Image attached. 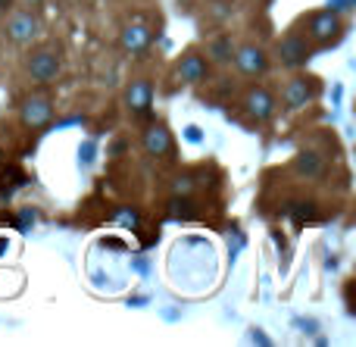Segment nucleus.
I'll use <instances>...</instances> for the list:
<instances>
[{
	"label": "nucleus",
	"instance_id": "f257e3e1",
	"mask_svg": "<svg viewBox=\"0 0 356 347\" xmlns=\"http://www.w3.org/2000/svg\"><path fill=\"white\" fill-rule=\"evenodd\" d=\"M275 56H278V63H282V66L303 69L309 63V56H313V47H309V41L303 35L291 31V35H284L282 41L275 44Z\"/></svg>",
	"mask_w": 356,
	"mask_h": 347
},
{
	"label": "nucleus",
	"instance_id": "f03ea898",
	"mask_svg": "<svg viewBox=\"0 0 356 347\" xmlns=\"http://www.w3.org/2000/svg\"><path fill=\"white\" fill-rule=\"evenodd\" d=\"M232 60L238 66V72L247 75V79H259V75L269 72V54L259 44H241V47H234Z\"/></svg>",
	"mask_w": 356,
	"mask_h": 347
},
{
	"label": "nucleus",
	"instance_id": "7ed1b4c3",
	"mask_svg": "<svg viewBox=\"0 0 356 347\" xmlns=\"http://www.w3.org/2000/svg\"><path fill=\"white\" fill-rule=\"evenodd\" d=\"M6 41L10 44H31L38 35H41V19L29 10H19L6 19V29H3Z\"/></svg>",
	"mask_w": 356,
	"mask_h": 347
},
{
	"label": "nucleus",
	"instance_id": "20e7f679",
	"mask_svg": "<svg viewBox=\"0 0 356 347\" xmlns=\"http://www.w3.org/2000/svg\"><path fill=\"white\" fill-rule=\"evenodd\" d=\"M244 110H247V116L253 119L257 125H263V122H269L272 116H275V110H278V100H275V94L269 91V88H263V85H253L250 91L244 94Z\"/></svg>",
	"mask_w": 356,
	"mask_h": 347
},
{
	"label": "nucleus",
	"instance_id": "39448f33",
	"mask_svg": "<svg viewBox=\"0 0 356 347\" xmlns=\"http://www.w3.org/2000/svg\"><path fill=\"white\" fill-rule=\"evenodd\" d=\"M316 94H319V88H316L313 79L294 75V79L282 88V104L288 106V110H307V106L316 100Z\"/></svg>",
	"mask_w": 356,
	"mask_h": 347
},
{
	"label": "nucleus",
	"instance_id": "423d86ee",
	"mask_svg": "<svg viewBox=\"0 0 356 347\" xmlns=\"http://www.w3.org/2000/svg\"><path fill=\"white\" fill-rule=\"evenodd\" d=\"M19 116H22L25 129H44L54 119V100L44 97V94H35V97H25L22 106H19Z\"/></svg>",
	"mask_w": 356,
	"mask_h": 347
},
{
	"label": "nucleus",
	"instance_id": "0eeeda50",
	"mask_svg": "<svg viewBox=\"0 0 356 347\" xmlns=\"http://www.w3.org/2000/svg\"><path fill=\"white\" fill-rule=\"evenodd\" d=\"M344 25H341V16L334 10H322V13H313L309 16V31L307 35L313 38L316 44H332L341 38Z\"/></svg>",
	"mask_w": 356,
	"mask_h": 347
},
{
	"label": "nucleus",
	"instance_id": "6e6552de",
	"mask_svg": "<svg viewBox=\"0 0 356 347\" xmlns=\"http://www.w3.org/2000/svg\"><path fill=\"white\" fill-rule=\"evenodd\" d=\"M125 106L135 119H147L154 110V85L147 79H135L125 88Z\"/></svg>",
	"mask_w": 356,
	"mask_h": 347
},
{
	"label": "nucleus",
	"instance_id": "1a4fd4ad",
	"mask_svg": "<svg viewBox=\"0 0 356 347\" xmlns=\"http://www.w3.org/2000/svg\"><path fill=\"white\" fill-rule=\"evenodd\" d=\"M25 69H29V75L35 81H41V85H47V81H56L60 79V56L54 54V50H35V54L29 56V63H25Z\"/></svg>",
	"mask_w": 356,
	"mask_h": 347
},
{
	"label": "nucleus",
	"instance_id": "9d476101",
	"mask_svg": "<svg viewBox=\"0 0 356 347\" xmlns=\"http://www.w3.org/2000/svg\"><path fill=\"white\" fill-rule=\"evenodd\" d=\"M207 75H209V60L200 54L181 56V63L175 66V79L181 85H200V81H207Z\"/></svg>",
	"mask_w": 356,
	"mask_h": 347
},
{
	"label": "nucleus",
	"instance_id": "9b49d317",
	"mask_svg": "<svg viewBox=\"0 0 356 347\" xmlns=\"http://www.w3.org/2000/svg\"><path fill=\"white\" fill-rule=\"evenodd\" d=\"M150 41H154V31L144 22H129L122 29V35H119V44H122L125 54H144L150 47Z\"/></svg>",
	"mask_w": 356,
	"mask_h": 347
},
{
	"label": "nucleus",
	"instance_id": "f8f14e48",
	"mask_svg": "<svg viewBox=\"0 0 356 347\" xmlns=\"http://www.w3.org/2000/svg\"><path fill=\"white\" fill-rule=\"evenodd\" d=\"M141 141H144V150H147L150 156H169L172 154V131L166 129V125H147L144 129V135H141Z\"/></svg>",
	"mask_w": 356,
	"mask_h": 347
},
{
	"label": "nucleus",
	"instance_id": "ddd939ff",
	"mask_svg": "<svg viewBox=\"0 0 356 347\" xmlns=\"http://www.w3.org/2000/svg\"><path fill=\"white\" fill-rule=\"evenodd\" d=\"M294 169H297L300 175H307V179H319L322 169H325V160H322L316 150H303V154H297Z\"/></svg>",
	"mask_w": 356,
	"mask_h": 347
},
{
	"label": "nucleus",
	"instance_id": "4468645a",
	"mask_svg": "<svg viewBox=\"0 0 356 347\" xmlns=\"http://www.w3.org/2000/svg\"><path fill=\"white\" fill-rule=\"evenodd\" d=\"M232 54H234V44H232V38H213V41L207 44V56L213 63H228L232 60Z\"/></svg>",
	"mask_w": 356,
	"mask_h": 347
},
{
	"label": "nucleus",
	"instance_id": "2eb2a0df",
	"mask_svg": "<svg viewBox=\"0 0 356 347\" xmlns=\"http://www.w3.org/2000/svg\"><path fill=\"white\" fill-rule=\"evenodd\" d=\"M172 191L175 194H191V191H194V179H188V175H184V179H175Z\"/></svg>",
	"mask_w": 356,
	"mask_h": 347
},
{
	"label": "nucleus",
	"instance_id": "dca6fc26",
	"mask_svg": "<svg viewBox=\"0 0 356 347\" xmlns=\"http://www.w3.org/2000/svg\"><path fill=\"white\" fill-rule=\"evenodd\" d=\"M328 10H334V13L350 10V0H332V6H328Z\"/></svg>",
	"mask_w": 356,
	"mask_h": 347
},
{
	"label": "nucleus",
	"instance_id": "f3484780",
	"mask_svg": "<svg viewBox=\"0 0 356 347\" xmlns=\"http://www.w3.org/2000/svg\"><path fill=\"white\" fill-rule=\"evenodd\" d=\"M188 141H200V129H197V125L188 129Z\"/></svg>",
	"mask_w": 356,
	"mask_h": 347
},
{
	"label": "nucleus",
	"instance_id": "a211bd4d",
	"mask_svg": "<svg viewBox=\"0 0 356 347\" xmlns=\"http://www.w3.org/2000/svg\"><path fill=\"white\" fill-rule=\"evenodd\" d=\"M29 3H31V6H38V3H41V0H29Z\"/></svg>",
	"mask_w": 356,
	"mask_h": 347
},
{
	"label": "nucleus",
	"instance_id": "6ab92c4d",
	"mask_svg": "<svg viewBox=\"0 0 356 347\" xmlns=\"http://www.w3.org/2000/svg\"><path fill=\"white\" fill-rule=\"evenodd\" d=\"M3 10H6V3H0V16H3Z\"/></svg>",
	"mask_w": 356,
	"mask_h": 347
},
{
	"label": "nucleus",
	"instance_id": "aec40b11",
	"mask_svg": "<svg viewBox=\"0 0 356 347\" xmlns=\"http://www.w3.org/2000/svg\"><path fill=\"white\" fill-rule=\"evenodd\" d=\"M3 248H6V241H0V250H3Z\"/></svg>",
	"mask_w": 356,
	"mask_h": 347
},
{
	"label": "nucleus",
	"instance_id": "412c9836",
	"mask_svg": "<svg viewBox=\"0 0 356 347\" xmlns=\"http://www.w3.org/2000/svg\"><path fill=\"white\" fill-rule=\"evenodd\" d=\"M0 3H10V0H0Z\"/></svg>",
	"mask_w": 356,
	"mask_h": 347
}]
</instances>
